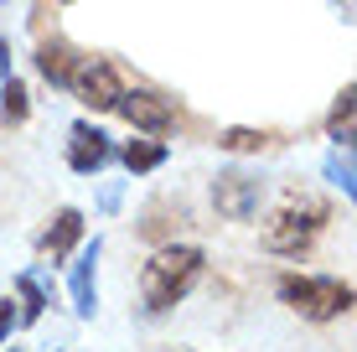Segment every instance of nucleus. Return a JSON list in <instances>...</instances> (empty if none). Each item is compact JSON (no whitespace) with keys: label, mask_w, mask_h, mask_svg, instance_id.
<instances>
[{"label":"nucleus","mask_w":357,"mask_h":352,"mask_svg":"<svg viewBox=\"0 0 357 352\" xmlns=\"http://www.w3.org/2000/svg\"><path fill=\"white\" fill-rule=\"evenodd\" d=\"M202 264H207V254L197 244H166V249H155L151 259H145V270H140V300H145V311H151V316L176 311L181 300L192 296V285L202 280Z\"/></svg>","instance_id":"f257e3e1"},{"label":"nucleus","mask_w":357,"mask_h":352,"mask_svg":"<svg viewBox=\"0 0 357 352\" xmlns=\"http://www.w3.org/2000/svg\"><path fill=\"white\" fill-rule=\"evenodd\" d=\"M331 223V208L326 197H316V192H290L285 202L275 208V217L264 223L259 244L264 254H280V259H301L305 249L321 238V228Z\"/></svg>","instance_id":"f03ea898"},{"label":"nucleus","mask_w":357,"mask_h":352,"mask_svg":"<svg viewBox=\"0 0 357 352\" xmlns=\"http://www.w3.org/2000/svg\"><path fill=\"white\" fill-rule=\"evenodd\" d=\"M280 300L305 321H337L352 311V285L337 275H280Z\"/></svg>","instance_id":"7ed1b4c3"},{"label":"nucleus","mask_w":357,"mask_h":352,"mask_svg":"<svg viewBox=\"0 0 357 352\" xmlns=\"http://www.w3.org/2000/svg\"><path fill=\"white\" fill-rule=\"evenodd\" d=\"M213 208H218V217H228V223H254L259 208H264V181L254 171L228 166V171L213 176Z\"/></svg>","instance_id":"20e7f679"},{"label":"nucleus","mask_w":357,"mask_h":352,"mask_svg":"<svg viewBox=\"0 0 357 352\" xmlns=\"http://www.w3.org/2000/svg\"><path fill=\"white\" fill-rule=\"evenodd\" d=\"M68 93L83 109H93V114H114L119 93H125V78H119V68L109 63V57H83L78 72H73V83H68Z\"/></svg>","instance_id":"39448f33"},{"label":"nucleus","mask_w":357,"mask_h":352,"mask_svg":"<svg viewBox=\"0 0 357 352\" xmlns=\"http://www.w3.org/2000/svg\"><path fill=\"white\" fill-rule=\"evenodd\" d=\"M114 114L130 119L135 135H171V125H176L171 99H166V93H155V89H125V93H119V104H114Z\"/></svg>","instance_id":"423d86ee"},{"label":"nucleus","mask_w":357,"mask_h":352,"mask_svg":"<svg viewBox=\"0 0 357 352\" xmlns=\"http://www.w3.org/2000/svg\"><path fill=\"white\" fill-rule=\"evenodd\" d=\"M109 161H114V140H109L93 119H73L68 125V166L78 176H93V171H104Z\"/></svg>","instance_id":"0eeeda50"},{"label":"nucleus","mask_w":357,"mask_h":352,"mask_svg":"<svg viewBox=\"0 0 357 352\" xmlns=\"http://www.w3.org/2000/svg\"><path fill=\"white\" fill-rule=\"evenodd\" d=\"M98 254H104V238L83 244L68 264V296H73L78 321H93V311H98Z\"/></svg>","instance_id":"6e6552de"},{"label":"nucleus","mask_w":357,"mask_h":352,"mask_svg":"<svg viewBox=\"0 0 357 352\" xmlns=\"http://www.w3.org/2000/svg\"><path fill=\"white\" fill-rule=\"evenodd\" d=\"M78 63H83V52L68 42V36H42V42H36V52H31L36 78L52 83V89H68L73 72H78Z\"/></svg>","instance_id":"1a4fd4ad"},{"label":"nucleus","mask_w":357,"mask_h":352,"mask_svg":"<svg viewBox=\"0 0 357 352\" xmlns=\"http://www.w3.org/2000/svg\"><path fill=\"white\" fill-rule=\"evenodd\" d=\"M83 238V213L78 208H57L52 217H47V228L36 234V254H42L47 264H63L73 249H78Z\"/></svg>","instance_id":"9d476101"},{"label":"nucleus","mask_w":357,"mask_h":352,"mask_svg":"<svg viewBox=\"0 0 357 352\" xmlns=\"http://www.w3.org/2000/svg\"><path fill=\"white\" fill-rule=\"evenodd\" d=\"M119 166H125V171L130 176H145V171H155V166H166V140L161 135H135V140H125V145H119Z\"/></svg>","instance_id":"9b49d317"},{"label":"nucleus","mask_w":357,"mask_h":352,"mask_svg":"<svg viewBox=\"0 0 357 352\" xmlns=\"http://www.w3.org/2000/svg\"><path fill=\"white\" fill-rule=\"evenodd\" d=\"M31 119V93H26V83L10 72V78H0V125H26Z\"/></svg>","instance_id":"f8f14e48"},{"label":"nucleus","mask_w":357,"mask_h":352,"mask_svg":"<svg viewBox=\"0 0 357 352\" xmlns=\"http://www.w3.org/2000/svg\"><path fill=\"white\" fill-rule=\"evenodd\" d=\"M326 181L342 192V197H357V161H352V145H331V151H326Z\"/></svg>","instance_id":"ddd939ff"},{"label":"nucleus","mask_w":357,"mask_h":352,"mask_svg":"<svg viewBox=\"0 0 357 352\" xmlns=\"http://www.w3.org/2000/svg\"><path fill=\"white\" fill-rule=\"evenodd\" d=\"M269 130H249V125H228L223 135H218V151H228V155H259L269 151Z\"/></svg>","instance_id":"4468645a"},{"label":"nucleus","mask_w":357,"mask_h":352,"mask_svg":"<svg viewBox=\"0 0 357 352\" xmlns=\"http://www.w3.org/2000/svg\"><path fill=\"white\" fill-rule=\"evenodd\" d=\"M16 311H21V326H36L47 311V290L36 275H16Z\"/></svg>","instance_id":"2eb2a0df"},{"label":"nucleus","mask_w":357,"mask_h":352,"mask_svg":"<svg viewBox=\"0 0 357 352\" xmlns=\"http://www.w3.org/2000/svg\"><path fill=\"white\" fill-rule=\"evenodd\" d=\"M352 99H357V89L347 83V89L337 93V104H331V114H326V135H331V145H352Z\"/></svg>","instance_id":"dca6fc26"},{"label":"nucleus","mask_w":357,"mask_h":352,"mask_svg":"<svg viewBox=\"0 0 357 352\" xmlns=\"http://www.w3.org/2000/svg\"><path fill=\"white\" fill-rule=\"evenodd\" d=\"M21 326V311H16V300L10 296H0V342H10V332Z\"/></svg>","instance_id":"f3484780"},{"label":"nucleus","mask_w":357,"mask_h":352,"mask_svg":"<svg viewBox=\"0 0 357 352\" xmlns=\"http://www.w3.org/2000/svg\"><path fill=\"white\" fill-rule=\"evenodd\" d=\"M0 78H10V36H0Z\"/></svg>","instance_id":"a211bd4d"},{"label":"nucleus","mask_w":357,"mask_h":352,"mask_svg":"<svg viewBox=\"0 0 357 352\" xmlns=\"http://www.w3.org/2000/svg\"><path fill=\"white\" fill-rule=\"evenodd\" d=\"M337 6H342V21H347L352 16V0H337Z\"/></svg>","instance_id":"6ab92c4d"},{"label":"nucleus","mask_w":357,"mask_h":352,"mask_svg":"<svg viewBox=\"0 0 357 352\" xmlns=\"http://www.w3.org/2000/svg\"><path fill=\"white\" fill-rule=\"evenodd\" d=\"M52 6H73V0H52Z\"/></svg>","instance_id":"aec40b11"},{"label":"nucleus","mask_w":357,"mask_h":352,"mask_svg":"<svg viewBox=\"0 0 357 352\" xmlns=\"http://www.w3.org/2000/svg\"><path fill=\"white\" fill-rule=\"evenodd\" d=\"M6 352H21V347H6Z\"/></svg>","instance_id":"412c9836"}]
</instances>
